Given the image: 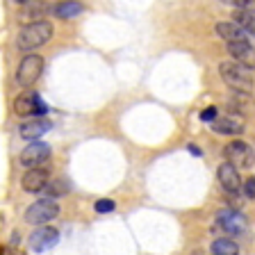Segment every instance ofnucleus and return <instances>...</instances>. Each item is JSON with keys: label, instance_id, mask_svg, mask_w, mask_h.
Listing matches in <instances>:
<instances>
[{"label": "nucleus", "instance_id": "obj_1", "mask_svg": "<svg viewBox=\"0 0 255 255\" xmlns=\"http://www.w3.org/2000/svg\"><path fill=\"white\" fill-rule=\"evenodd\" d=\"M53 37V23L46 21V18H34L27 25L21 27L18 37H16V48L21 50H37V48L46 46Z\"/></svg>", "mask_w": 255, "mask_h": 255}, {"label": "nucleus", "instance_id": "obj_20", "mask_svg": "<svg viewBox=\"0 0 255 255\" xmlns=\"http://www.w3.org/2000/svg\"><path fill=\"white\" fill-rule=\"evenodd\" d=\"M94 210L98 214H107V212H114L117 210V203L112 201V198H101V201H96Z\"/></svg>", "mask_w": 255, "mask_h": 255}, {"label": "nucleus", "instance_id": "obj_8", "mask_svg": "<svg viewBox=\"0 0 255 255\" xmlns=\"http://www.w3.org/2000/svg\"><path fill=\"white\" fill-rule=\"evenodd\" d=\"M57 242H59V230L53 228V226H41V228H37L30 235V239H27V244H30V249L34 251V253H43V251L53 249Z\"/></svg>", "mask_w": 255, "mask_h": 255}, {"label": "nucleus", "instance_id": "obj_14", "mask_svg": "<svg viewBox=\"0 0 255 255\" xmlns=\"http://www.w3.org/2000/svg\"><path fill=\"white\" fill-rule=\"evenodd\" d=\"M214 30H217V34L223 39V41H228V43L249 41V34H246V32L233 21H219L217 25H214Z\"/></svg>", "mask_w": 255, "mask_h": 255}, {"label": "nucleus", "instance_id": "obj_13", "mask_svg": "<svg viewBox=\"0 0 255 255\" xmlns=\"http://www.w3.org/2000/svg\"><path fill=\"white\" fill-rule=\"evenodd\" d=\"M50 130H53V123L48 119H32V121H25L18 126V134L27 141H39V137H43Z\"/></svg>", "mask_w": 255, "mask_h": 255}, {"label": "nucleus", "instance_id": "obj_23", "mask_svg": "<svg viewBox=\"0 0 255 255\" xmlns=\"http://www.w3.org/2000/svg\"><path fill=\"white\" fill-rule=\"evenodd\" d=\"M187 148H189V153L194 155V157H201V155H203V150L198 148V146H194V143H189V146H187Z\"/></svg>", "mask_w": 255, "mask_h": 255}, {"label": "nucleus", "instance_id": "obj_10", "mask_svg": "<svg viewBox=\"0 0 255 255\" xmlns=\"http://www.w3.org/2000/svg\"><path fill=\"white\" fill-rule=\"evenodd\" d=\"M228 55L233 57V62L237 66L246 71L255 69V48L251 46V41H237V43H228Z\"/></svg>", "mask_w": 255, "mask_h": 255}, {"label": "nucleus", "instance_id": "obj_11", "mask_svg": "<svg viewBox=\"0 0 255 255\" xmlns=\"http://www.w3.org/2000/svg\"><path fill=\"white\" fill-rule=\"evenodd\" d=\"M50 182V173L43 166H37V169H27L21 178V187L27 194H37V191H43L46 185Z\"/></svg>", "mask_w": 255, "mask_h": 255}, {"label": "nucleus", "instance_id": "obj_17", "mask_svg": "<svg viewBox=\"0 0 255 255\" xmlns=\"http://www.w3.org/2000/svg\"><path fill=\"white\" fill-rule=\"evenodd\" d=\"M233 23H237L246 34H253L255 37V14L253 11H244V9H235L233 14Z\"/></svg>", "mask_w": 255, "mask_h": 255}, {"label": "nucleus", "instance_id": "obj_15", "mask_svg": "<svg viewBox=\"0 0 255 255\" xmlns=\"http://www.w3.org/2000/svg\"><path fill=\"white\" fill-rule=\"evenodd\" d=\"M212 132L217 134H242L244 132V121H237L235 117H217L212 121Z\"/></svg>", "mask_w": 255, "mask_h": 255}, {"label": "nucleus", "instance_id": "obj_21", "mask_svg": "<svg viewBox=\"0 0 255 255\" xmlns=\"http://www.w3.org/2000/svg\"><path fill=\"white\" fill-rule=\"evenodd\" d=\"M198 117H201V121H205V123H212L214 119L219 117V110L214 105H210V107H205V110L201 112V114H198Z\"/></svg>", "mask_w": 255, "mask_h": 255}, {"label": "nucleus", "instance_id": "obj_5", "mask_svg": "<svg viewBox=\"0 0 255 255\" xmlns=\"http://www.w3.org/2000/svg\"><path fill=\"white\" fill-rule=\"evenodd\" d=\"M223 153H226V162L233 164L237 171L239 169H253V164H255L253 146L246 143V141H242V139H235V141L226 143Z\"/></svg>", "mask_w": 255, "mask_h": 255}, {"label": "nucleus", "instance_id": "obj_7", "mask_svg": "<svg viewBox=\"0 0 255 255\" xmlns=\"http://www.w3.org/2000/svg\"><path fill=\"white\" fill-rule=\"evenodd\" d=\"M48 157H50V146H48L46 141H30L25 148L21 150L18 162H21V166H25V169H37Z\"/></svg>", "mask_w": 255, "mask_h": 255}, {"label": "nucleus", "instance_id": "obj_18", "mask_svg": "<svg viewBox=\"0 0 255 255\" xmlns=\"http://www.w3.org/2000/svg\"><path fill=\"white\" fill-rule=\"evenodd\" d=\"M80 11H82V2H57V5L53 7V14L59 16V18H73V16H78Z\"/></svg>", "mask_w": 255, "mask_h": 255}, {"label": "nucleus", "instance_id": "obj_4", "mask_svg": "<svg viewBox=\"0 0 255 255\" xmlns=\"http://www.w3.org/2000/svg\"><path fill=\"white\" fill-rule=\"evenodd\" d=\"M41 71H43V57L37 53H27L25 57L21 59L18 69H16V78H14L16 85L23 87V89H30V87L39 80Z\"/></svg>", "mask_w": 255, "mask_h": 255}, {"label": "nucleus", "instance_id": "obj_9", "mask_svg": "<svg viewBox=\"0 0 255 255\" xmlns=\"http://www.w3.org/2000/svg\"><path fill=\"white\" fill-rule=\"evenodd\" d=\"M217 223H219V228L228 235H242L249 228L246 217L242 212H237V210H221L217 214Z\"/></svg>", "mask_w": 255, "mask_h": 255}, {"label": "nucleus", "instance_id": "obj_3", "mask_svg": "<svg viewBox=\"0 0 255 255\" xmlns=\"http://www.w3.org/2000/svg\"><path fill=\"white\" fill-rule=\"evenodd\" d=\"M59 212H62V207L57 205V201H53V198H39V201H34L32 205H27L23 219H25V223H30V226H39V228H41L43 223L57 219Z\"/></svg>", "mask_w": 255, "mask_h": 255}, {"label": "nucleus", "instance_id": "obj_2", "mask_svg": "<svg viewBox=\"0 0 255 255\" xmlns=\"http://www.w3.org/2000/svg\"><path fill=\"white\" fill-rule=\"evenodd\" d=\"M219 73H221L223 82H226L233 91H239V94H251V91H253L251 71L237 66L235 62H221L219 64Z\"/></svg>", "mask_w": 255, "mask_h": 255}, {"label": "nucleus", "instance_id": "obj_16", "mask_svg": "<svg viewBox=\"0 0 255 255\" xmlns=\"http://www.w3.org/2000/svg\"><path fill=\"white\" fill-rule=\"evenodd\" d=\"M210 249H212V255H239L237 242H233L230 237H217Z\"/></svg>", "mask_w": 255, "mask_h": 255}, {"label": "nucleus", "instance_id": "obj_6", "mask_svg": "<svg viewBox=\"0 0 255 255\" xmlns=\"http://www.w3.org/2000/svg\"><path fill=\"white\" fill-rule=\"evenodd\" d=\"M46 110H48L46 103L41 101V96L37 91H25V94L16 96V101H14L16 117H30V114H34V119H43Z\"/></svg>", "mask_w": 255, "mask_h": 255}, {"label": "nucleus", "instance_id": "obj_12", "mask_svg": "<svg viewBox=\"0 0 255 255\" xmlns=\"http://www.w3.org/2000/svg\"><path fill=\"white\" fill-rule=\"evenodd\" d=\"M217 178H219V185L223 187L226 194H237L242 189V178H239V171L235 169L233 164L228 162H221L217 169Z\"/></svg>", "mask_w": 255, "mask_h": 255}, {"label": "nucleus", "instance_id": "obj_22", "mask_svg": "<svg viewBox=\"0 0 255 255\" xmlns=\"http://www.w3.org/2000/svg\"><path fill=\"white\" fill-rule=\"evenodd\" d=\"M244 194L246 198H255V175H251L249 180L244 182Z\"/></svg>", "mask_w": 255, "mask_h": 255}, {"label": "nucleus", "instance_id": "obj_19", "mask_svg": "<svg viewBox=\"0 0 255 255\" xmlns=\"http://www.w3.org/2000/svg\"><path fill=\"white\" fill-rule=\"evenodd\" d=\"M48 194V196L53 198H57V196H64V194H69V185H66V180H62V178H57V180H50L46 185V189H43Z\"/></svg>", "mask_w": 255, "mask_h": 255}]
</instances>
